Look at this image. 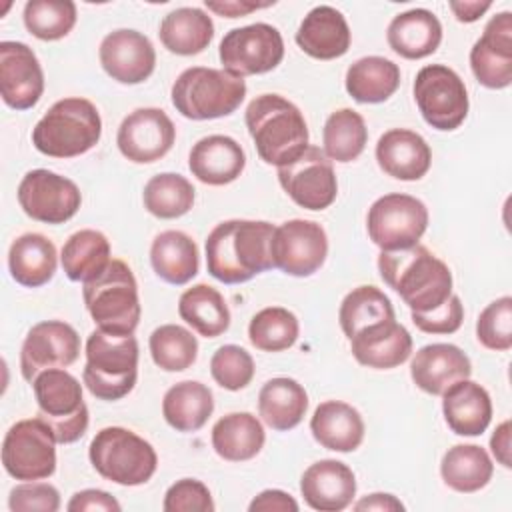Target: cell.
<instances>
[{
    "label": "cell",
    "instance_id": "1",
    "mask_svg": "<svg viewBox=\"0 0 512 512\" xmlns=\"http://www.w3.org/2000/svg\"><path fill=\"white\" fill-rule=\"evenodd\" d=\"M274 228L264 220H226L216 224L206 238L208 274L224 284H242L274 268L270 252Z\"/></svg>",
    "mask_w": 512,
    "mask_h": 512
},
{
    "label": "cell",
    "instance_id": "2",
    "mask_svg": "<svg viewBox=\"0 0 512 512\" xmlns=\"http://www.w3.org/2000/svg\"><path fill=\"white\" fill-rule=\"evenodd\" d=\"M382 280L400 294L410 312H430L452 294V272L426 246L382 250L378 256Z\"/></svg>",
    "mask_w": 512,
    "mask_h": 512
},
{
    "label": "cell",
    "instance_id": "3",
    "mask_svg": "<svg viewBox=\"0 0 512 512\" xmlns=\"http://www.w3.org/2000/svg\"><path fill=\"white\" fill-rule=\"evenodd\" d=\"M244 120L256 152L266 164H288L308 146L310 134L300 108L280 94L256 96L248 104Z\"/></svg>",
    "mask_w": 512,
    "mask_h": 512
},
{
    "label": "cell",
    "instance_id": "4",
    "mask_svg": "<svg viewBox=\"0 0 512 512\" xmlns=\"http://www.w3.org/2000/svg\"><path fill=\"white\" fill-rule=\"evenodd\" d=\"M102 120L98 108L86 98H62L36 122L32 144L50 158H74L98 144Z\"/></svg>",
    "mask_w": 512,
    "mask_h": 512
},
{
    "label": "cell",
    "instance_id": "5",
    "mask_svg": "<svg viewBox=\"0 0 512 512\" xmlns=\"http://www.w3.org/2000/svg\"><path fill=\"white\" fill-rule=\"evenodd\" d=\"M138 378V340L134 334H110L96 328L86 340L82 380L100 400H120Z\"/></svg>",
    "mask_w": 512,
    "mask_h": 512
},
{
    "label": "cell",
    "instance_id": "6",
    "mask_svg": "<svg viewBox=\"0 0 512 512\" xmlns=\"http://www.w3.org/2000/svg\"><path fill=\"white\" fill-rule=\"evenodd\" d=\"M82 284L86 310L100 330L134 334L142 308L134 272L126 262L112 258L104 272Z\"/></svg>",
    "mask_w": 512,
    "mask_h": 512
},
{
    "label": "cell",
    "instance_id": "7",
    "mask_svg": "<svg viewBox=\"0 0 512 512\" xmlns=\"http://www.w3.org/2000/svg\"><path fill=\"white\" fill-rule=\"evenodd\" d=\"M174 108L190 120H214L238 110L246 96V82L224 68H186L170 90Z\"/></svg>",
    "mask_w": 512,
    "mask_h": 512
},
{
    "label": "cell",
    "instance_id": "8",
    "mask_svg": "<svg viewBox=\"0 0 512 512\" xmlns=\"http://www.w3.org/2000/svg\"><path fill=\"white\" fill-rule=\"evenodd\" d=\"M88 456L102 478L120 486H140L158 468V456L152 444L122 426H108L96 432Z\"/></svg>",
    "mask_w": 512,
    "mask_h": 512
},
{
    "label": "cell",
    "instance_id": "9",
    "mask_svg": "<svg viewBox=\"0 0 512 512\" xmlns=\"http://www.w3.org/2000/svg\"><path fill=\"white\" fill-rule=\"evenodd\" d=\"M38 418H42L58 444L80 440L88 428V406L82 398V384L64 368L40 372L34 382Z\"/></svg>",
    "mask_w": 512,
    "mask_h": 512
},
{
    "label": "cell",
    "instance_id": "10",
    "mask_svg": "<svg viewBox=\"0 0 512 512\" xmlns=\"http://www.w3.org/2000/svg\"><path fill=\"white\" fill-rule=\"evenodd\" d=\"M56 438L42 418L18 420L2 442L4 470L24 482L50 478L56 470Z\"/></svg>",
    "mask_w": 512,
    "mask_h": 512
},
{
    "label": "cell",
    "instance_id": "11",
    "mask_svg": "<svg viewBox=\"0 0 512 512\" xmlns=\"http://www.w3.org/2000/svg\"><path fill=\"white\" fill-rule=\"evenodd\" d=\"M428 228V208L422 200L410 194H384L366 216L370 240L380 250H404L424 236Z\"/></svg>",
    "mask_w": 512,
    "mask_h": 512
},
{
    "label": "cell",
    "instance_id": "12",
    "mask_svg": "<svg viewBox=\"0 0 512 512\" xmlns=\"http://www.w3.org/2000/svg\"><path fill=\"white\" fill-rule=\"evenodd\" d=\"M414 100L422 118L436 130H456L468 116L464 80L444 64H428L418 70Z\"/></svg>",
    "mask_w": 512,
    "mask_h": 512
},
{
    "label": "cell",
    "instance_id": "13",
    "mask_svg": "<svg viewBox=\"0 0 512 512\" xmlns=\"http://www.w3.org/2000/svg\"><path fill=\"white\" fill-rule=\"evenodd\" d=\"M218 58L234 76H254L274 70L284 58V40L278 28L266 22L232 28L224 34Z\"/></svg>",
    "mask_w": 512,
    "mask_h": 512
},
{
    "label": "cell",
    "instance_id": "14",
    "mask_svg": "<svg viewBox=\"0 0 512 512\" xmlns=\"http://www.w3.org/2000/svg\"><path fill=\"white\" fill-rule=\"evenodd\" d=\"M278 182L306 210H324L338 194L332 160L318 146H306L294 160L278 166Z\"/></svg>",
    "mask_w": 512,
    "mask_h": 512
},
{
    "label": "cell",
    "instance_id": "15",
    "mask_svg": "<svg viewBox=\"0 0 512 512\" xmlns=\"http://www.w3.org/2000/svg\"><path fill=\"white\" fill-rule=\"evenodd\" d=\"M18 204L26 216L44 224L68 222L82 204L78 186L52 170L36 168L18 184Z\"/></svg>",
    "mask_w": 512,
    "mask_h": 512
},
{
    "label": "cell",
    "instance_id": "16",
    "mask_svg": "<svg viewBox=\"0 0 512 512\" xmlns=\"http://www.w3.org/2000/svg\"><path fill=\"white\" fill-rule=\"evenodd\" d=\"M272 262L288 276L304 278L320 270L328 256V238L314 220H286L274 228Z\"/></svg>",
    "mask_w": 512,
    "mask_h": 512
},
{
    "label": "cell",
    "instance_id": "17",
    "mask_svg": "<svg viewBox=\"0 0 512 512\" xmlns=\"http://www.w3.org/2000/svg\"><path fill=\"white\" fill-rule=\"evenodd\" d=\"M80 354L78 332L62 320H44L34 324L20 350V370L26 382L52 368H66L76 362Z\"/></svg>",
    "mask_w": 512,
    "mask_h": 512
},
{
    "label": "cell",
    "instance_id": "18",
    "mask_svg": "<svg viewBox=\"0 0 512 512\" xmlns=\"http://www.w3.org/2000/svg\"><path fill=\"white\" fill-rule=\"evenodd\" d=\"M176 140V128L162 108H136L116 134L118 150L136 164H150L164 158Z\"/></svg>",
    "mask_w": 512,
    "mask_h": 512
},
{
    "label": "cell",
    "instance_id": "19",
    "mask_svg": "<svg viewBox=\"0 0 512 512\" xmlns=\"http://www.w3.org/2000/svg\"><path fill=\"white\" fill-rule=\"evenodd\" d=\"M470 68L476 80L492 90L512 84V14L498 12L484 26L470 50Z\"/></svg>",
    "mask_w": 512,
    "mask_h": 512
},
{
    "label": "cell",
    "instance_id": "20",
    "mask_svg": "<svg viewBox=\"0 0 512 512\" xmlns=\"http://www.w3.org/2000/svg\"><path fill=\"white\" fill-rule=\"evenodd\" d=\"M44 92V72L34 50L24 42H0V94L6 106L28 110Z\"/></svg>",
    "mask_w": 512,
    "mask_h": 512
},
{
    "label": "cell",
    "instance_id": "21",
    "mask_svg": "<svg viewBox=\"0 0 512 512\" xmlns=\"http://www.w3.org/2000/svg\"><path fill=\"white\" fill-rule=\"evenodd\" d=\"M98 56L104 72L120 84H140L150 78L156 66V50L148 36L130 28L106 34Z\"/></svg>",
    "mask_w": 512,
    "mask_h": 512
},
{
    "label": "cell",
    "instance_id": "22",
    "mask_svg": "<svg viewBox=\"0 0 512 512\" xmlns=\"http://www.w3.org/2000/svg\"><path fill=\"white\" fill-rule=\"evenodd\" d=\"M300 494L314 510L340 512L348 508L356 496V476L352 468L340 460H318L304 470Z\"/></svg>",
    "mask_w": 512,
    "mask_h": 512
},
{
    "label": "cell",
    "instance_id": "23",
    "mask_svg": "<svg viewBox=\"0 0 512 512\" xmlns=\"http://www.w3.org/2000/svg\"><path fill=\"white\" fill-rule=\"evenodd\" d=\"M470 374V358L464 350L446 342L422 346L410 362V376L414 384L432 396H442L446 388L458 380L470 378Z\"/></svg>",
    "mask_w": 512,
    "mask_h": 512
},
{
    "label": "cell",
    "instance_id": "24",
    "mask_svg": "<svg viewBox=\"0 0 512 512\" xmlns=\"http://www.w3.org/2000/svg\"><path fill=\"white\" fill-rule=\"evenodd\" d=\"M376 162L384 174L412 182L420 180L430 170L432 150L418 132L392 128L378 138Z\"/></svg>",
    "mask_w": 512,
    "mask_h": 512
},
{
    "label": "cell",
    "instance_id": "25",
    "mask_svg": "<svg viewBox=\"0 0 512 512\" xmlns=\"http://www.w3.org/2000/svg\"><path fill=\"white\" fill-rule=\"evenodd\" d=\"M352 356L368 368L390 370L404 364L412 354L410 332L394 320L372 324L350 338Z\"/></svg>",
    "mask_w": 512,
    "mask_h": 512
},
{
    "label": "cell",
    "instance_id": "26",
    "mask_svg": "<svg viewBox=\"0 0 512 512\" xmlns=\"http://www.w3.org/2000/svg\"><path fill=\"white\" fill-rule=\"evenodd\" d=\"M350 28L340 10L320 4L312 8L298 26L296 44L316 60H334L350 48Z\"/></svg>",
    "mask_w": 512,
    "mask_h": 512
},
{
    "label": "cell",
    "instance_id": "27",
    "mask_svg": "<svg viewBox=\"0 0 512 512\" xmlns=\"http://www.w3.org/2000/svg\"><path fill=\"white\" fill-rule=\"evenodd\" d=\"M246 166L242 146L224 134H210L200 138L188 156L192 176L210 186H224L234 182Z\"/></svg>",
    "mask_w": 512,
    "mask_h": 512
},
{
    "label": "cell",
    "instance_id": "28",
    "mask_svg": "<svg viewBox=\"0 0 512 512\" xmlns=\"http://www.w3.org/2000/svg\"><path fill=\"white\" fill-rule=\"evenodd\" d=\"M442 412L454 434L480 436L492 420V400L484 386L464 378L442 392Z\"/></svg>",
    "mask_w": 512,
    "mask_h": 512
},
{
    "label": "cell",
    "instance_id": "29",
    "mask_svg": "<svg viewBox=\"0 0 512 512\" xmlns=\"http://www.w3.org/2000/svg\"><path fill=\"white\" fill-rule=\"evenodd\" d=\"M386 40L398 56L420 60L438 50L442 42V24L434 12L412 8L392 18Z\"/></svg>",
    "mask_w": 512,
    "mask_h": 512
},
{
    "label": "cell",
    "instance_id": "30",
    "mask_svg": "<svg viewBox=\"0 0 512 512\" xmlns=\"http://www.w3.org/2000/svg\"><path fill=\"white\" fill-rule=\"evenodd\" d=\"M310 432L328 450L354 452L364 440V420L354 406L326 400L316 406L310 418Z\"/></svg>",
    "mask_w": 512,
    "mask_h": 512
},
{
    "label": "cell",
    "instance_id": "31",
    "mask_svg": "<svg viewBox=\"0 0 512 512\" xmlns=\"http://www.w3.org/2000/svg\"><path fill=\"white\" fill-rule=\"evenodd\" d=\"M58 266L56 246L50 238L38 232H26L18 236L8 250L10 276L26 286L38 288L52 280Z\"/></svg>",
    "mask_w": 512,
    "mask_h": 512
},
{
    "label": "cell",
    "instance_id": "32",
    "mask_svg": "<svg viewBox=\"0 0 512 512\" xmlns=\"http://www.w3.org/2000/svg\"><path fill=\"white\" fill-rule=\"evenodd\" d=\"M150 264L158 278L182 286L198 274V246L186 232L164 230L152 240Z\"/></svg>",
    "mask_w": 512,
    "mask_h": 512
},
{
    "label": "cell",
    "instance_id": "33",
    "mask_svg": "<svg viewBox=\"0 0 512 512\" xmlns=\"http://www.w3.org/2000/svg\"><path fill=\"white\" fill-rule=\"evenodd\" d=\"M164 48L178 56H194L208 48L214 38L212 18L194 6H182L168 12L158 30Z\"/></svg>",
    "mask_w": 512,
    "mask_h": 512
},
{
    "label": "cell",
    "instance_id": "34",
    "mask_svg": "<svg viewBox=\"0 0 512 512\" xmlns=\"http://www.w3.org/2000/svg\"><path fill=\"white\" fill-rule=\"evenodd\" d=\"M266 442L262 422L250 412H230L212 426V448L228 462L254 458Z\"/></svg>",
    "mask_w": 512,
    "mask_h": 512
},
{
    "label": "cell",
    "instance_id": "35",
    "mask_svg": "<svg viewBox=\"0 0 512 512\" xmlns=\"http://www.w3.org/2000/svg\"><path fill=\"white\" fill-rule=\"evenodd\" d=\"M214 412L212 390L198 380L170 386L162 398V416L178 432L200 430Z\"/></svg>",
    "mask_w": 512,
    "mask_h": 512
},
{
    "label": "cell",
    "instance_id": "36",
    "mask_svg": "<svg viewBox=\"0 0 512 512\" xmlns=\"http://www.w3.org/2000/svg\"><path fill=\"white\" fill-rule=\"evenodd\" d=\"M308 410V394L294 378L278 376L268 380L258 394L262 420L278 432L296 428Z\"/></svg>",
    "mask_w": 512,
    "mask_h": 512
},
{
    "label": "cell",
    "instance_id": "37",
    "mask_svg": "<svg viewBox=\"0 0 512 512\" xmlns=\"http://www.w3.org/2000/svg\"><path fill=\"white\" fill-rule=\"evenodd\" d=\"M346 92L360 104L386 102L400 86V68L384 56H364L346 70Z\"/></svg>",
    "mask_w": 512,
    "mask_h": 512
},
{
    "label": "cell",
    "instance_id": "38",
    "mask_svg": "<svg viewBox=\"0 0 512 512\" xmlns=\"http://www.w3.org/2000/svg\"><path fill=\"white\" fill-rule=\"evenodd\" d=\"M440 474L448 488L470 494L478 492L492 480L494 464L482 446L456 444L442 456Z\"/></svg>",
    "mask_w": 512,
    "mask_h": 512
},
{
    "label": "cell",
    "instance_id": "39",
    "mask_svg": "<svg viewBox=\"0 0 512 512\" xmlns=\"http://www.w3.org/2000/svg\"><path fill=\"white\" fill-rule=\"evenodd\" d=\"M178 314L204 338H216L230 326V310L224 296L208 284L184 290L178 300Z\"/></svg>",
    "mask_w": 512,
    "mask_h": 512
},
{
    "label": "cell",
    "instance_id": "40",
    "mask_svg": "<svg viewBox=\"0 0 512 512\" xmlns=\"http://www.w3.org/2000/svg\"><path fill=\"white\" fill-rule=\"evenodd\" d=\"M110 242L108 238L92 228L74 232L62 246L60 262L64 274L72 282H86L96 278L110 264Z\"/></svg>",
    "mask_w": 512,
    "mask_h": 512
},
{
    "label": "cell",
    "instance_id": "41",
    "mask_svg": "<svg viewBox=\"0 0 512 512\" xmlns=\"http://www.w3.org/2000/svg\"><path fill=\"white\" fill-rule=\"evenodd\" d=\"M368 142V128L364 118L352 108H340L326 118L322 130L324 154L336 162L356 160Z\"/></svg>",
    "mask_w": 512,
    "mask_h": 512
},
{
    "label": "cell",
    "instance_id": "42",
    "mask_svg": "<svg viewBox=\"0 0 512 512\" xmlns=\"http://www.w3.org/2000/svg\"><path fill=\"white\" fill-rule=\"evenodd\" d=\"M394 318L396 314L390 298L376 286L354 288L344 296L338 310L340 328L348 340L372 324L394 320Z\"/></svg>",
    "mask_w": 512,
    "mask_h": 512
},
{
    "label": "cell",
    "instance_id": "43",
    "mask_svg": "<svg viewBox=\"0 0 512 512\" xmlns=\"http://www.w3.org/2000/svg\"><path fill=\"white\" fill-rule=\"evenodd\" d=\"M142 200L144 208L156 218H180L194 206V186L182 174L162 172L146 182Z\"/></svg>",
    "mask_w": 512,
    "mask_h": 512
},
{
    "label": "cell",
    "instance_id": "44",
    "mask_svg": "<svg viewBox=\"0 0 512 512\" xmlns=\"http://www.w3.org/2000/svg\"><path fill=\"white\" fill-rule=\"evenodd\" d=\"M298 332V318L282 306L262 308L248 324V338L252 346L262 352L288 350L298 340Z\"/></svg>",
    "mask_w": 512,
    "mask_h": 512
},
{
    "label": "cell",
    "instance_id": "45",
    "mask_svg": "<svg viewBox=\"0 0 512 512\" xmlns=\"http://www.w3.org/2000/svg\"><path fill=\"white\" fill-rule=\"evenodd\" d=\"M152 360L166 372H182L196 362L198 340L196 336L178 324L158 326L148 340Z\"/></svg>",
    "mask_w": 512,
    "mask_h": 512
},
{
    "label": "cell",
    "instance_id": "46",
    "mask_svg": "<svg viewBox=\"0 0 512 512\" xmlns=\"http://www.w3.org/2000/svg\"><path fill=\"white\" fill-rule=\"evenodd\" d=\"M24 26L38 40H60L70 34L78 12L72 0H30L24 6Z\"/></svg>",
    "mask_w": 512,
    "mask_h": 512
},
{
    "label": "cell",
    "instance_id": "47",
    "mask_svg": "<svg viewBox=\"0 0 512 512\" xmlns=\"http://www.w3.org/2000/svg\"><path fill=\"white\" fill-rule=\"evenodd\" d=\"M210 374L218 386L236 392L252 382L254 360L242 346L224 344L210 358Z\"/></svg>",
    "mask_w": 512,
    "mask_h": 512
},
{
    "label": "cell",
    "instance_id": "48",
    "mask_svg": "<svg viewBox=\"0 0 512 512\" xmlns=\"http://www.w3.org/2000/svg\"><path fill=\"white\" fill-rule=\"evenodd\" d=\"M478 342L496 352L512 348V298L502 296L490 302L476 320Z\"/></svg>",
    "mask_w": 512,
    "mask_h": 512
},
{
    "label": "cell",
    "instance_id": "49",
    "mask_svg": "<svg viewBox=\"0 0 512 512\" xmlns=\"http://www.w3.org/2000/svg\"><path fill=\"white\" fill-rule=\"evenodd\" d=\"M162 508L164 512H212L216 506L204 482L182 478L166 490Z\"/></svg>",
    "mask_w": 512,
    "mask_h": 512
},
{
    "label": "cell",
    "instance_id": "50",
    "mask_svg": "<svg viewBox=\"0 0 512 512\" xmlns=\"http://www.w3.org/2000/svg\"><path fill=\"white\" fill-rule=\"evenodd\" d=\"M8 508L12 512H56L60 508V492L48 482H24L10 490Z\"/></svg>",
    "mask_w": 512,
    "mask_h": 512
},
{
    "label": "cell",
    "instance_id": "51",
    "mask_svg": "<svg viewBox=\"0 0 512 512\" xmlns=\"http://www.w3.org/2000/svg\"><path fill=\"white\" fill-rule=\"evenodd\" d=\"M410 316L414 326L426 334H452L462 326L464 306L460 296L450 294L442 306L430 312H410Z\"/></svg>",
    "mask_w": 512,
    "mask_h": 512
},
{
    "label": "cell",
    "instance_id": "52",
    "mask_svg": "<svg viewBox=\"0 0 512 512\" xmlns=\"http://www.w3.org/2000/svg\"><path fill=\"white\" fill-rule=\"evenodd\" d=\"M120 508L122 506L114 496H110L108 492L98 490V488H86V490L76 492L66 506L68 512H94V510L120 512Z\"/></svg>",
    "mask_w": 512,
    "mask_h": 512
},
{
    "label": "cell",
    "instance_id": "53",
    "mask_svg": "<svg viewBox=\"0 0 512 512\" xmlns=\"http://www.w3.org/2000/svg\"><path fill=\"white\" fill-rule=\"evenodd\" d=\"M250 512H298V502L284 490H262L248 504Z\"/></svg>",
    "mask_w": 512,
    "mask_h": 512
},
{
    "label": "cell",
    "instance_id": "54",
    "mask_svg": "<svg viewBox=\"0 0 512 512\" xmlns=\"http://www.w3.org/2000/svg\"><path fill=\"white\" fill-rule=\"evenodd\" d=\"M274 2H248V0H206L204 6L208 10H212L214 14L222 16V18H238V16H248L250 12H256L260 8H268Z\"/></svg>",
    "mask_w": 512,
    "mask_h": 512
},
{
    "label": "cell",
    "instance_id": "55",
    "mask_svg": "<svg viewBox=\"0 0 512 512\" xmlns=\"http://www.w3.org/2000/svg\"><path fill=\"white\" fill-rule=\"evenodd\" d=\"M490 450L494 454V458L498 460V464H502L504 468L512 466V448H510V420H504L492 434L490 438Z\"/></svg>",
    "mask_w": 512,
    "mask_h": 512
},
{
    "label": "cell",
    "instance_id": "56",
    "mask_svg": "<svg viewBox=\"0 0 512 512\" xmlns=\"http://www.w3.org/2000/svg\"><path fill=\"white\" fill-rule=\"evenodd\" d=\"M354 510H378V512H400L404 510V504L394 496V494H384V492H374L368 494L366 498L358 500L354 504Z\"/></svg>",
    "mask_w": 512,
    "mask_h": 512
},
{
    "label": "cell",
    "instance_id": "57",
    "mask_svg": "<svg viewBox=\"0 0 512 512\" xmlns=\"http://www.w3.org/2000/svg\"><path fill=\"white\" fill-rule=\"evenodd\" d=\"M448 6L454 12L458 22L470 24V22H476L492 6V2H488V0L486 2H480V0H452Z\"/></svg>",
    "mask_w": 512,
    "mask_h": 512
}]
</instances>
